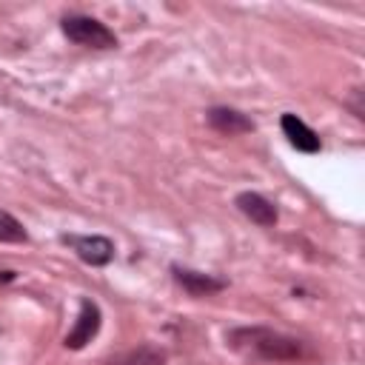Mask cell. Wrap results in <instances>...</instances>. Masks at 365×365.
Returning <instances> with one entry per match:
<instances>
[{
    "instance_id": "9c48e42d",
    "label": "cell",
    "mask_w": 365,
    "mask_h": 365,
    "mask_svg": "<svg viewBox=\"0 0 365 365\" xmlns=\"http://www.w3.org/2000/svg\"><path fill=\"white\" fill-rule=\"evenodd\" d=\"M106 365H165V354L154 345H140L106 359Z\"/></svg>"
},
{
    "instance_id": "6da1fadb",
    "label": "cell",
    "mask_w": 365,
    "mask_h": 365,
    "mask_svg": "<svg viewBox=\"0 0 365 365\" xmlns=\"http://www.w3.org/2000/svg\"><path fill=\"white\" fill-rule=\"evenodd\" d=\"M228 345L245 356L268 359V362H294L305 356V345L297 336H288V334H279L262 325L228 331Z\"/></svg>"
},
{
    "instance_id": "8992f818",
    "label": "cell",
    "mask_w": 365,
    "mask_h": 365,
    "mask_svg": "<svg viewBox=\"0 0 365 365\" xmlns=\"http://www.w3.org/2000/svg\"><path fill=\"white\" fill-rule=\"evenodd\" d=\"M208 123H211L214 131H220V134H225V137H237V134L254 131V123H251L245 114H240L237 108H225V106L211 108V111H208Z\"/></svg>"
},
{
    "instance_id": "3957f363",
    "label": "cell",
    "mask_w": 365,
    "mask_h": 365,
    "mask_svg": "<svg viewBox=\"0 0 365 365\" xmlns=\"http://www.w3.org/2000/svg\"><path fill=\"white\" fill-rule=\"evenodd\" d=\"M100 331V308L91 302V299H83L80 305V314H77V322L74 328L66 334V348H83L94 339V334Z\"/></svg>"
},
{
    "instance_id": "30bf717a",
    "label": "cell",
    "mask_w": 365,
    "mask_h": 365,
    "mask_svg": "<svg viewBox=\"0 0 365 365\" xmlns=\"http://www.w3.org/2000/svg\"><path fill=\"white\" fill-rule=\"evenodd\" d=\"M26 240H29V234H26L23 222L0 208V242H26Z\"/></svg>"
},
{
    "instance_id": "ba28073f",
    "label": "cell",
    "mask_w": 365,
    "mask_h": 365,
    "mask_svg": "<svg viewBox=\"0 0 365 365\" xmlns=\"http://www.w3.org/2000/svg\"><path fill=\"white\" fill-rule=\"evenodd\" d=\"M282 131L288 137V143L297 148V151H305V154H317L319 151V137L314 128H308L297 114H282Z\"/></svg>"
},
{
    "instance_id": "7a4b0ae2",
    "label": "cell",
    "mask_w": 365,
    "mask_h": 365,
    "mask_svg": "<svg viewBox=\"0 0 365 365\" xmlns=\"http://www.w3.org/2000/svg\"><path fill=\"white\" fill-rule=\"evenodd\" d=\"M63 34L86 48H114L117 46L114 31L88 14H68L63 20Z\"/></svg>"
},
{
    "instance_id": "5b68a950",
    "label": "cell",
    "mask_w": 365,
    "mask_h": 365,
    "mask_svg": "<svg viewBox=\"0 0 365 365\" xmlns=\"http://www.w3.org/2000/svg\"><path fill=\"white\" fill-rule=\"evenodd\" d=\"M237 208H240L251 222H257V225H262V228H271V225L277 222V208H274V202L265 200V197L257 194V191H242V194L237 197Z\"/></svg>"
},
{
    "instance_id": "277c9868",
    "label": "cell",
    "mask_w": 365,
    "mask_h": 365,
    "mask_svg": "<svg viewBox=\"0 0 365 365\" xmlns=\"http://www.w3.org/2000/svg\"><path fill=\"white\" fill-rule=\"evenodd\" d=\"M66 242L88 265H106L114 257V242L108 237H100V234H91V237H66Z\"/></svg>"
},
{
    "instance_id": "52a82bcc",
    "label": "cell",
    "mask_w": 365,
    "mask_h": 365,
    "mask_svg": "<svg viewBox=\"0 0 365 365\" xmlns=\"http://www.w3.org/2000/svg\"><path fill=\"white\" fill-rule=\"evenodd\" d=\"M171 271H174V279H177L191 297H208V294H217V291L225 288L222 279H217V277H211V274H202V271H191V268H180V265H174Z\"/></svg>"
}]
</instances>
